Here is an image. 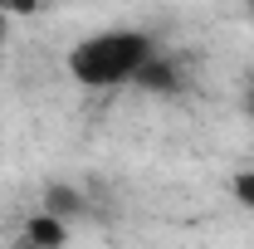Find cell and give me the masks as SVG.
<instances>
[{"instance_id": "cell-5", "label": "cell", "mask_w": 254, "mask_h": 249, "mask_svg": "<svg viewBox=\"0 0 254 249\" xmlns=\"http://www.w3.org/2000/svg\"><path fill=\"white\" fill-rule=\"evenodd\" d=\"M235 200H240V205H245V210H254V171H240V176H235Z\"/></svg>"}, {"instance_id": "cell-4", "label": "cell", "mask_w": 254, "mask_h": 249, "mask_svg": "<svg viewBox=\"0 0 254 249\" xmlns=\"http://www.w3.org/2000/svg\"><path fill=\"white\" fill-rule=\"evenodd\" d=\"M44 210H54L59 220H78L88 210V195L78 186H68V181H49L44 186Z\"/></svg>"}, {"instance_id": "cell-6", "label": "cell", "mask_w": 254, "mask_h": 249, "mask_svg": "<svg viewBox=\"0 0 254 249\" xmlns=\"http://www.w3.org/2000/svg\"><path fill=\"white\" fill-rule=\"evenodd\" d=\"M245 118L254 123V88H245Z\"/></svg>"}, {"instance_id": "cell-7", "label": "cell", "mask_w": 254, "mask_h": 249, "mask_svg": "<svg viewBox=\"0 0 254 249\" xmlns=\"http://www.w3.org/2000/svg\"><path fill=\"white\" fill-rule=\"evenodd\" d=\"M245 5H250V10H254V0H245Z\"/></svg>"}, {"instance_id": "cell-1", "label": "cell", "mask_w": 254, "mask_h": 249, "mask_svg": "<svg viewBox=\"0 0 254 249\" xmlns=\"http://www.w3.org/2000/svg\"><path fill=\"white\" fill-rule=\"evenodd\" d=\"M161 44L147 30L137 25H123V30H98L88 39H78L68 49V78L78 88H127L132 73L142 68L147 54H157Z\"/></svg>"}, {"instance_id": "cell-8", "label": "cell", "mask_w": 254, "mask_h": 249, "mask_svg": "<svg viewBox=\"0 0 254 249\" xmlns=\"http://www.w3.org/2000/svg\"><path fill=\"white\" fill-rule=\"evenodd\" d=\"M250 88H254V73H250Z\"/></svg>"}, {"instance_id": "cell-3", "label": "cell", "mask_w": 254, "mask_h": 249, "mask_svg": "<svg viewBox=\"0 0 254 249\" xmlns=\"http://www.w3.org/2000/svg\"><path fill=\"white\" fill-rule=\"evenodd\" d=\"M20 240H25V245H39V249L64 245V240H68V220H59L54 210H34V215L25 220V230H20Z\"/></svg>"}, {"instance_id": "cell-2", "label": "cell", "mask_w": 254, "mask_h": 249, "mask_svg": "<svg viewBox=\"0 0 254 249\" xmlns=\"http://www.w3.org/2000/svg\"><path fill=\"white\" fill-rule=\"evenodd\" d=\"M127 88H137V93H147V98H176L181 93V68H176V59L171 54H147L142 59V68L132 73V83Z\"/></svg>"}]
</instances>
